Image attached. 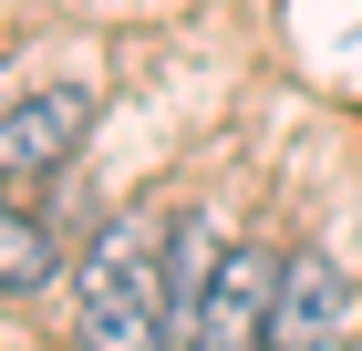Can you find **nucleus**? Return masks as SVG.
Listing matches in <instances>:
<instances>
[{"mask_svg": "<svg viewBox=\"0 0 362 351\" xmlns=\"http://www.w3.org/2000/svg\"><path fill=\"white\" fill-rule=\"evenodd\" d=\"M73 321L93 351H187V279H176V217L124 207L73 269Z\"/></svg>", "mask_w": 362, "mask_h": 351, "instance_id": "f257e3e1", "label": "nucleus"}, {"mask_svg": "<svg viewBox=\"0 0 362 351\" xmlns=\"http://www.w3.org/2000/svg\"><path fill=\"white\" fill-rule=\"evenodd\" d=\"M93 135V93L83 83H42L21 104H0V196H42Z\"/></svg>", "mask_w": 362, "mask_h": 351, "instance_id": "f03ea898", "label": "nucleus"}, {"mask_svg": "<svg viewBox=\"0 0 362 351\" xmlns=\"http://www.w3.org/2000/svg\"><path fill=\"white\" fill-rule=\"evenodd\" d=\"M269 290H279V258L218 248L207 299H197V321H187V351H269Z\"/></svg>", "mask_w": 362, "mask_h": 351, "instance_id": "7ed1b4c3", "label": "nucleus"}, {"mask_svg": "<svg viewBox=\"0 0 362 351\" xmlns=\"http://www.w3.org/2000/svg\"><path fill=\"white\" fill-rule=\"evenodd\" d=\"M341 321H352V290L321 248L279 258V290H269V351H341Z\"/></svg>", "mask_w": 362, "mask_h": 351, "instance_id": "20e7f679", "label": "nucleus"}, {"mask_svg": "<svg viewBox=\"0 0 362 351\" xmlns=\"http://www.w3.org/2000/svg\"><path fill=\"white\" fill-rule=\"evenodd\" d=\"M52 227H42V217L21 207V196H0V290H42V279H52Z\"/></svg>", "mask_w": 362, "mask_h": 351, "instance_id": "39448f33", "label": "nucleus"}]
</instances>
